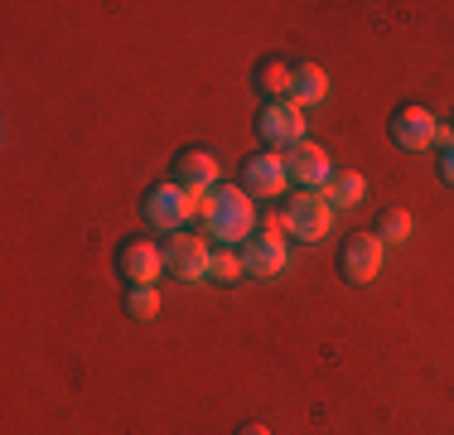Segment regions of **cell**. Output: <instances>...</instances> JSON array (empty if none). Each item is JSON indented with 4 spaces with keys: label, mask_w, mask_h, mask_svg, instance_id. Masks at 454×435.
<instances>
[{
    "label": "cell",
    "mask_w": 454,
    "mask_h": 435,
    "mask_svg": "<svg viewBox=\"0 0 454 435\" xmlns=\"http://www.w3.org/2000/svg\"><path fill=\"white\" fill-rule=\"evenodd\" d=\"M203 233L208 242L223 247H242L256 237V199H247L242 184H218V189L203 199Z\"/></svg>",
    "instance_id": "6da1fadb"
},
{
    "label": "cell",
    "mask_w": 454,
    "mask_h": 435,
    "mask_svg": "<svg viewBox=\"0 0 454 435\" xmlns=\"http://www.w3.org/2000/svg\"><path fill=\"white\" fill-rule=\"evenodd\" d=\"M203 213V199H193V194H184L175 179L165 184H150L145 194H140V218H145V227H155V233H184L189 227V218Z\"/></svg>",
    "instance_id": "7a4b0ae2"
},
{
    "label": "cell",
    "mask_w": 454,
    "mask_h": 435,
    "mask_svg": "<svg viewBox=\"0 0 454 435\" xmlns=\"http://www.w3.org/2000/svg\"><path fill=\"white\" fill-rule=\"evenodd\" d=\"M333 227V203L319 189H295V199L280 209V233L295 242H324Z\"/></svg>",
    "instance_id": "3957f363"
},
{
    "label": "cell",
    "mask_w": 454,
    "mask_h": 435,
    "mask_svg": "<svg viewBox=\"0 0 454 435\" xmlns=\"http://www.w3.org/2000/svg\"><path fill=\"white\" fill-rule=\"evenodd\" d=\"M256 140H262V150H276V155H286L290 146H300L305 136V107H295L286 97V102H262V112H256Z\"/></svg>",
    "instance_id": "277c9868"
},
{
    "label": "cell",
    "mask_w": 454,
    "mask_h": 435,
    "mask_svg": "<svg viewBox=\"0 0 454 435\" xmlns=\"http://www.w3.org/2000/svg\"><path fill=\"white\" fill-rule=\"evenodd\" d=\"M382 261H387V242L367 227V233H348L339 247V271L343 281H353V286H367V281L382 276Z\"/></svg>",
    "instance_id": "5b68a950"
},
{
    "label": "cell",
    "mask_w": 454,
    "mask_h": 435,
    "mask_svg": "<svg viewBox=\"0 0 454 435\" xmlns=\"http://www.w3.org/2000/svg\"><path fill=\"white\" fill-rule=\"evenodd\" d=\"M387 130H392V140L406 150V155H416V150H430L440 136H445V126L435 122V112L420 102H402L392 112V122H387Z\"/></svg>",
    "instance_id": "8992f818"
},
{
    "label": "cell",
    "mask_w": 454,
    "mask_h": 435,
    "mask_svg": "<svg viewBox=\"0 0 454 435\" xmlns=\"http://www.w3.org/2000/svg\"><path fill=\"white\" fill-rule=\"evenodd\" d=\"M116 271H121V281H126L131 290L155 286L160 271H165V247H160V242H145V237H126V242L116 247Z\"/></svg>",
    "instance_id": "52a82bcc"
},
{
    "label": "cell",
    "mask_w": 454,
    "mask_h": 435,
    "mask_svg": "<svg viewBox=\"0 0 454 435\" xmlns=\"http://www.w3.org/2000/svg\"><path fill=\"white\" fill-rule=\"evenodd\" d=\"M290 184L286 174V155H276V150H256V155L242 160V194L247 199H280Z\"/></svg>",
    "instance_id": "ba28073f"
},
{
    "label": "cell",
    "mask_w": 454,
    "mask_h": 435,
    "mask_svg": "<svg viewBox=\"0 0 454 435\" xmlns=\"http://www.w3.org/2000/svg\"><path fill=\"white\" fill-rule=\"evenodd\" d=\"M237 252H242L247 281H276L280 271L290 266V242L280 233H256L252 242H242Z\"/></svg>",
    "instance_id": "9c48e42d"
},
{
    "label": "cell",
    "mask_w": 454,
    "mask_h": 435,
    "mask_svg": "<svg viewBox=\"0 0 454 435\" xmlns=\"http://www.w3.org/2000/svg\"><path fill=\"white\" fill-rule=\"evenodd\" d=\"M218 174H223V170H218V160H213L203 146L179 150L175 165H169V179H175L184 194H193V199H208V194L218 189Z\"/></svg>",
    "instance_id": "30bf717a"
},
{
    "label": "cell",
    "mask_w": 454,
    "mask_h": 435,
    "mask_svg": "<svg viewBox=\"0 0 454 435\" xmlns=\"http://www.w3.org/2000/svg\"><path fill=\"white\" fill-rule=\"evenodd\" d=\"M286 174H290L295 189H319L324 194V184L333 179V160L324 146H315V140H300V146L286 150Z\"/></svg>",
    "instance_id": "8fae6325"
},
{
    "label": "cell",
    "mask_w": 454,
    "mask_h": 435,
    "mask_svg": "<svg viewBox=\"0 0 454 435\" xmlns=\"http://www.w3.org/2000/svg\"><path fill=\"white\" fill-rule=\"evenodd\" d=\"M208 266H213V252L203 237L193 233H175L165 242V271L179 281H208Z\"/></svg>",
    "instance_id": "7c38bea8"
},
{
    "label": "cell",
    "mask_w": 454,
    "mask_h": 435,
    "mask_svg": "<svg viewBox=\"0 0 454 435\" xmlns=\"http://www.w3.org/2000/svg\"><path fill=\"white\" fill-rule=\"evenodd\" d=\"M290 78H295V68H290L286 59H262L252 68V83H256V92H262L266 102H286V97H290Z\"/></svg>",
    "instance_id": "4fadbf2b"
},
{
    "label": "cell",
    "mask_w": 454,
    "mask_h": 435,
    "mask_svg": "<svg viewBox=\"0 0 454 435\" xmlns=\"http://www.w3.org/2000/svg\"><path fill=\"white\" fill-rule=\"evenodd\" d=\"M329 97V73L319 63H295V78H290V102L295 107H315Z\"/></svg>",
    "instance_id": "5bb4252c"
},
{
    "label": "cell",
    "mask_w": 454,
    "mask_h": 435,
    "mask_svg": "<svg viewBox=\"0 0 454 435\" xmlns=\"http://www.w3.org/2000/svg\"><path fill=\"white\" fill-rule=\"evenodd\" d=\"M324 199H329L333 209H358L367 199V179L358 170H333V179L324 184Z\"/></svg>",
    "instance_id": "9a60e30c"
},
{
    "label": "cell",
    "mask_w": 454,
    "mask_h": 435,
    "mask_svg": "<svg viewBox=\"0 0 454 435\" xmlns=\"http://www.w3.org/2000/svg\"><path fill=\"white\" fill-rule=\"evenodd\" d=\"M372 233L382 237L387 247H396V242H411L416 223H411V213H406V209H382V213H377V227H372Z\"/></svg>",
    "instance_id": "2e32d148"
},
{
    "label": "cell",
    "mask_w": 454,
    "mask_h": 435,
    "mask_svg": "<svg viewBox=\"0 0 454 435\" xmlns=\"http://www.w3.org/2000/svg\"><path fill=\"white\" fill-rule=\"evenodd\" d=\"M208 281H223V286H237V281H247L242 252H237V247H218V252H213V266H208Z\"/></svg>",
    "instance_id": "e0dca14e"
},
{
    "label": "cell",
    "mask_w": 454,
    "mask_h": 435,
    "mask_svg": "<svg viewBox=\"0 0 454 435\" xmlns=\"http://www.w3.org/2000/svg\"><path fill=\"white\" fill-rule=\"evenodd\" d=\"M126 314H131L136 324H150L160 314V296L155 286H140V290H126Z\"/></svg>",
    "instance_id": "ac0fdd59"
},
{
    "label": "cell",
    "mask_w": 454,
    "mask_h": 435,
    "mask_svg": "<svg viewBox=\"0 0 454 435\" xmlns=\"http://www.w3.org/2000/svg\"><path fill=\"white\" fill-rule=\"evenodd\" d=\"M440 140H445V150H440V179L454 189V130H450V136H440Z\"/></svg>",
    "instance_id": "d6986e66"
},
{
    "label": "cell",
    "mask_w": 454,
    "mask_h": 435,
    "mask_svg": "<svg viewBox=\"0 0 454 435\" xmlns=\"http://www.w3.org/2000/svg\"><path fill=\"white\" fill-rule=\"evenodd\" d=\"M237 435H271L266 421H247V426H237Z\"/></svg>",
    "instance_id": "ffe728a7"
}]
</instances>
